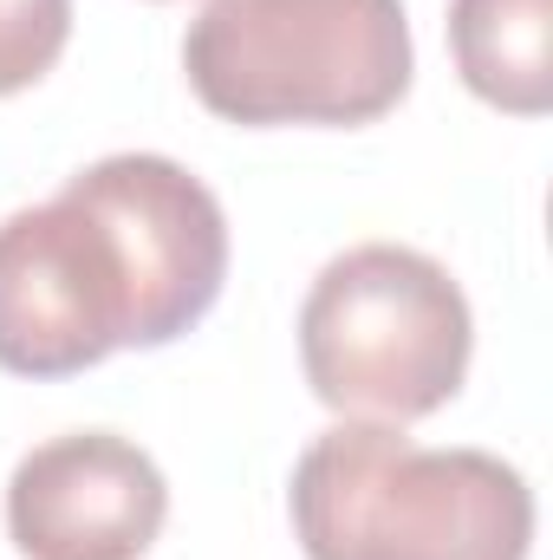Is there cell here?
Here are the masks:
<instances>
[{"instance_id":"cell-1","label":"cell","mask_w":553,"mask_h":560,"mask_svg":"<svg viewBox=\"0 0 553 560\" xmlns=\"http://www.w3.org/2000/svg\"><path fill=\"white\" fill-rule=\"evenodd\" d=\"M306 560H528L534 489L489 450H423L404 423H339L293 463Z\"/></svg>"},{"instance_id":"cell-2","label":"cell","mask_w":553,"mask_h":560,"mask_svg":"<svg viewBox=\"0 0 553 560\" xmlns=\"http://www.w3.org/2000/svg\"><path fill=\"white\" fill-rule=\"evenodd\" d=\"M183 72L228 125H372L411 92L404 0H209Z\"/></svg>"},{"instance_id":"cell-3","label":"cell","mask_w":553,"mask_h":560,"mask_svg":"<svg viewBox=\"0 0 553 560\" xmlns=\"http://www.w3.org/2000/svg\"><path fill=\"white\" fill-rule=\"evenodd\" d=\"M475 319L443 261L365 242L332 255L299 306V365L326 411L352 423H416L469 378Z\"/></svg>"},{"instance_id":"cell-4","label":"cell","mask_w":553,"mask_h":560,"mask_svg":"<svg viewBox=\"0 0 553 560\" xmlns=\"http://www.w3.org/2000/svg\"><path fill=\"white\" fill-rule=\"evenodd\" d=\"M138 346V275L118 222L85 196L13 209L0 222V372L72 378Z\"/></svg>"},{"instance_id":"cell-5","label":"cell","mask_w":553,"mask_h":560,"mask_svg":"<svg viewBox=\"0 0 553 560\" xmlns=\"http://www.w3.org/2000/svg\"><path fill=\"white\" fill-rule=\"evenodd\" d=\"M85 189L125 235L131 275H138V352L183 339L228 280V215L202 176H189L169 156L118 150L66 176Z\"/></svg>"},{"instance_id":"cell-6","label":"cell","mask_w":553,"mask_h":560,"mask_svg":"<svg viewBox=\"0 0 553 560\" xmlns=\"http://www.w3.org/2000/svg\"><path fill=\"white\" fill-rule=\"evenodd\" d=\"M163 515V469L118 430L52 436L7 482V535L26 560H143Z\"/></svg>"},{"instance_id":"cell-7","label":"cell","mask_w":553,"mask_h":560,"mask_svg":"<svg viewBox=\"0 0 553 560\" xmlns=\"http://www.w3.org/2000/svg\"><path fill=\"white\" fill-rule=\"evenodd\" d=\"M449 52L482 105L553 112V0H449Z\"/></svg>"},{"instance_id":"cell-8","label":"cell","mask_w":553,"mask_h":560,"mask_svg":"<svg viewBox=\"0 0 553 560\" xmlns=\"http://www.w3.org/2000/svg\"><path fill=\"white\" fill-rule=\"evenodd\" d=\"M72 39V0H0V98L39 85Z\"/></svg>"}]
</instances>
